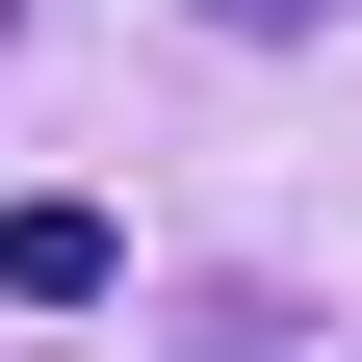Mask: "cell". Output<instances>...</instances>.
<instances>
[{"label": "cell", "mask_w": 362, "mask_h": 362, "mask_svg": "<svg viewBox=\"0 0 362 362\" xmlns=\"http://www.w3.org/2000/svg\"><path fill=\"white\" fill-rule=\"evenodd\" d=\"M104 259H129V233L78 207V181H26V207H0V310H104Z\"/></svg>", "instance_id": "6da1fadb"}, {"label": "cell", "mask_w": 362, "mask_h": 362, "mask_svg": "<svg viewBox=\"0 0 362 362\" xmlns=\"http://www.w3.org/2000/svg\"><path fill=\"white\" fill-rule=\"evenodd\" d=\"M207 26H259V52H310V26H362V0H207Z\"/></svg>", "instance_id": "7a4b0ae2"}]
</instances>
